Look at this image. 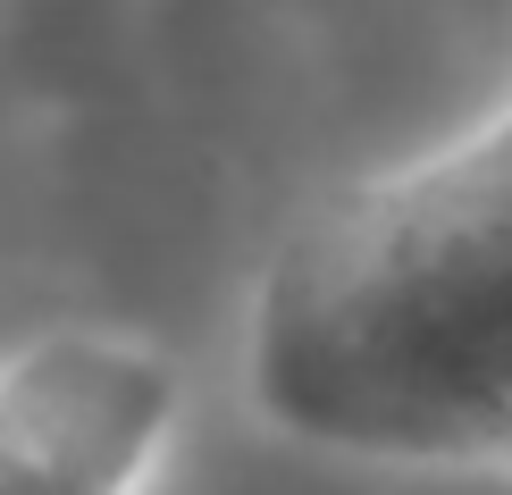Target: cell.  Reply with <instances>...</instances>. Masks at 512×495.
I'll return each instance as SVG.
<instances>
[{
  "mask_svg": "<svg viewBox=\"0 0 512 495\" xmlns=\"http://www.w3.org/2000/svg\"><path fill=\"white\" fill-rule=\"evenodd\" d=\"M177 420V361L59 328L0 353V495H135Z\"/></svg>",
  "mask_w": 512,
  "mask_h": 495,
  "instance_id": "cell-2",
  "label": "cell"
},
{
  "mask_svg": "<svg viewBox=\"0 0 512 495\" xmlns=\"http://www.w3.org/2000/svg\"><path fill=\"white\" fill-rule=\"evenodd\" d=\"M252 395L361 462H512V110L353 185L277 252Z\"/></svg>",
  "mask_w": 512,
  "mask_h": 495,
  "instance_id": "cell-1",
  "label": "cell"
}]
</instances>
